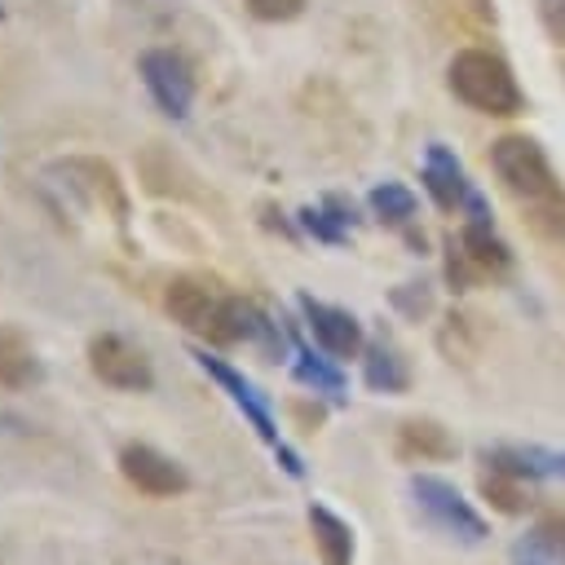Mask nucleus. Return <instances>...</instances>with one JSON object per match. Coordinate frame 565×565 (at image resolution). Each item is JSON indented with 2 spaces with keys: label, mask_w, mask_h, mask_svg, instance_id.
I'll list each match as a JSON object with an SVG mask.
<instances>
[{
  "label": "nucleus",
  "mask_w": 565,
  "mask_h": 565,
  "mask_svg": "<svg viewBox=\"0 0 565 565\" xmlns=\"http://www.w3.org/2000/svg\"><path fill=\"white\" fill-rule=\"evenodd\" d=\"M446 278H450L455 291H468V287L481 282V269H477V265L468 260V252L459 247V234L446 238Z\"/></svg>",
  "instance_id": "obj_21"
},
{
  "label": "nucleus",
  "mask_w": 565,
  "mask_h": 565,
  "mask_svg": "<svg viewBox=\"0 0 565 565\" xmlns=\"http://www.w3.org/2000/svg\"><path fill=\"white\" fill-rule=\"evenodd\" d=\"M49 177H57L62 190H71L75 199H84L93 212L110 216L115 225L128 221V190H124L115 163H106L97 154H66V159L49 163Z\"/></svg>",
  "instance_id": "obj_5"
},
{
  "label": "nucleus",
  "mask_w": 565,
  "mask_h": 565,
  "mask_svg": "<svg viewBox=\"0 0 565 565\" xmlns=\"http://www.w3.org/2000/svg\"><path fill=\"white\" fill-rule=\"evenodd\" d=\"M119 472H124L128 486H137L150 499H172V494H185L190 490V472L172 455H163L159 446H150V441H128L119 450Z\"/></svg>",
  "instance_id": "obj_9"
},
{
  "label": "nucleus",
  "mask_w": 565,
  "mask_h": 565,
  "mask_svg": "<svg viewBox=\"0 0 565 565\" xmlns=\"http://www.w3.org/2000/svg\"><path fill=\"white\" fill-rule=\"evenodd\" d=\"M137 75L146 84V93L154 97V106L168 115V119H185L190 106H194V71L181 53L172 49H146L137 57Z\"/></svg>",
  "instance_id": "obj_7"
},
{
  "label": "nucleus",
  "mask_w": 565,
  "mask_h": 565,
  "mask_svg": "<svg viewBox=\"0 0 565 565\" xmlns=\"http://www.w3.org/2000/svg\"><path fill=\"white\" fill-rule=\"evenodd\" d=\"M362 380L375 393H406L411 388V366L388 340H371L362 349Z\"/></svg>",
  "instance_id": "obj_16"
},
{
  "label": "nucleus",
  "mask_w": 565,
  "mask_h": 565,
  "mask_svg": "<svg viewBox=\"0 0 565 565\" xmlns=\"http://www.w3.org/2000/svg\"><path fill=\"white\" fill-rule=\"evenodd\" d=\"M296 221H300V230H305V234H313L318 243L340 247V243L349 238V225H340L322 203H318V207H300V212H296Z\"/></svg>",
  "instance_id": "obj_20"
},
{
  "label": "nucleus",
  "mask_w": 565,
  "mask_h": 565,
  "mask_svg": "<svg viewBox=\"0 0 565 565\" xmlns=\"http://www.w3.org/2000/svg\"><path fill=\"white\" fill-rule=\"evenodd\" d=\"M446 88L477 115L512 119L525 110V93H521L512 66L490 49H459L446 66Z\"/></svg>",
  "instance_id": "obj_3"
},
{
  "label": "nucleus",
  "mask_w": 565,
  "mask_h": 565,
  "mask_svg": "<svg viewBox=\"0 0 565 565\" xmlns=\"http://www.w3.org/2000/svg\"><path fill=\"white\" fill-rule=\"evenodd\" d=\"M163 309L172 313V322H181L194 335H207L212 344H247V340L278 344L287 335V331H278V322L260 305L225 291L216 278H203V274L168 278Z\"/></svg>",
  "instance_id": "obj_1"
},
{
  "label": "nucleus",
  "mask_w": 565,
  "mask_h": 565,
  "mask_svg": "<svg viewBox=\"0 0 565 565\" xmlns=\"http://www.w3.org/2000/svg\"><path fill=\"white\" fill-rule=\"evenodd\" d=\"M40 375H44V366H40L35 349L18 331H0V384L31 388V384H40Z\"/></svg>",
  "instance_id": "obj_17"
},
{
  "label": "nucleus",
  "mask_w": 565,
  "mask_h": 565,
  "mask_svg": "<svg viewBox=\"0 0 565 565\" xmlns=\"http://www.w3.org/2000/svg\"><path fill=\"white\" fill-rule=\"evenodd\" d=\"M88 371L119 393H150L154 388V366H150L146 349H137L132 340H124L115 331H102L88 340Z\"/></svg>",
  "instance_id": "obj_6"
},
{
  "label": "nucleus",
  "mask_w": 565,
  "mask_h": 565,
  "mask_svg": "<svg viewBox=\"0 0 565 565\" xmlns=\"http://www.w3.org/2000/svg\"><path fill=\"white\" fill-rule=\"evenodd\" d=\"M296 309H300V318H305L313 344H318L322 353H331L335 362H340V358H358V353L366 349L362 322H358L349 309L327 305V300H313V296H296Z\"/></svg>",
  "instance_id": "obj_10"
},
{
  "label": "nucleus",
  "mask_w": 565,
  "mask_h": 565,
  "mask_svg": "<svg viewBox=\"0 0 565 565\" xmlns=\"http://www.w3.org/2000/svg\"><path fill=\"white\" fill-rule=\"evenodd\" d=\"M419 181H424V190L433 194V203L441 207V212H455V207H463V194H468V177H463V163L455 159V150H446L441 141H433L428 150H424V172H419Z\"/></svg>",
  "instance_id": "obj_12"
},
{
  "label": "nucleus",
  "mask_w": 565,
  "mask_h": 565,
  "mask_svg": "<svg viewBox=\"0 0 565 565\" xmlns=\"http://www.w3.org/2000/svg\"><path fill=\"white\" fill-rule=\"evenodd\" d=\"M322 207H327L340 225H358V207H353V199H344V194H327Z\"/></svg>",
  "instance_id": "obj_24"
},
{
  "label": "nucleus",
  "mask_w": 565,
  "mask_h": 565,
  "mask_svg": "<svg viewBox=\"0 0 565 565\" xmlns=\"http://www.w3.org/2000/svg\"><path fill=\"white\" fill-rule=\"evenodd\" d=\"M287 340H291V371H296V380H300V384H309L313 393L344 397V371L335 366V358L313 353L296 327H287Z\"/></svg>",
  "instance_id": "obj_14"
},
{
  "label": "nucleus",
  "mask_w": 565,
  "mask_h": 565,
  "mask_svg": "<svg viewBox=\"0 0 565 565\" xmlns=\"http://www.w3.org/2000/svg\"><path fill=\"white\" fill-rule=\"evenodd\" d=\"M411 499H415L419 516H424L433 530H441L446 539H455V543H481V539L490 534V530H486V516L459 494L455 481H446V477H437V472H415V477H411Z\"/></svg>",
  "instance_id": "obj_4"
},
{
  "label": "nucleus",
  "mask_w": 565,
  "mask_h": 565,
  "mask_svg": "<svg viewBox=\"0 0 565 565\" xmlns=\"http://www.w3.org/2000/svg\"><path fill=\"white\" fill-rule=\"evenodd\" d=\"M366 203H371V216H380L384 225H411L415 221V194L402 185V181H380L371 194H366Z\"/></svg>",
  "instance_id": "obj_18"
},
{
  "label": "nucleus",
  "mask_w": 565,
  "mask_h": 565,
  "mask_svg": "<svg viewBox=\"0 0 565 565\" xmlns=\"http://www.w3.org/2000/svg\"><path fill=\"white\" fill-rule=\"evenodd\" d=\"M459 247L468 252V260L481 269V278H499L512 269V247L499 238L490 216H468L459 230Z\"/></svg>",
  "instance_id": "obj_13"
},
{
  "label": "nucleus",
  "mask_w": 565,
  "mask_h": 565,
  "mask_svg": "<svg viewBox=\"0 0 565 565\" xmlns=\"http://www.w3.org/2000/svg\"><path fill=\"white\" fill-rule=\"evenodd\" d=\"M477 486H481V494H486V503H490V508H499V512H508V516H521V512L530 508V494H525V481H521V477H512V472H499V468H486Z\"/></svg>",
  "instance_id": "obj_19"
},
{
  "label": "nucleus",
  "mask_w": 565,
  "mask_h": 565,
  "mask_svg": "<svg viewBox=\"0 0 565 565\" xmlns=\"http://www.w3.org/2000/svg\"><path fill=\"white\" fill-rule=\"evenodd\" d=\"M539 22L556 44H565V0H539Z\"/></svg>",
  "instance_id": "obj_23"
},
{
  "label": "nucleus",
  "mask_w": 565,
  "mask_h": 565,
  "mask_svg": "<svg viewBox=\"0 0 565 565\" xmlns=\"http://www.w3.org/2000/svg\"><path fill=\"white\" fill-rule=\"evenodd\" d=\"M190 358L199 362V371H203V375H212V380L221 384V393L243 411V419L256 428V437H260L269 450H278V446H282V437H278V424H274V415H269L265 393H260L243 371H234L225 358H216V353H207V349H190Z\"/></svg>",
  "instance_id": "obj_8"
},
{
  "label": "nucleus",
  "mask_w": 565,
  "mask_h": 565,
  "mask_svg": "<svg viewBox=\"0 0 565 565\" xmlns=\"http://www.w3.org/2000/svg\"><path fill=\"white\" fill-rule=\"evenodd\" d=\"M309 534L322 565H353V525L327 503H309Z\"/></svg>",
  "instance_id": "obj_15"
},
{
  "label": "nucleus",
  "mask_w": 565,
  "mask_h": 565,
  "mask_svg": "<svg viewBox=\"0 0 565 565\" xmlns=\"http://www.w3.org/2000/svg\"><path fill=\"white\" fill-rule=\"evenodd\" d=\"M243 4L260 22H291V18L305 13V0H243Z\"/></svg>",
  "instance_id": "obj_22"
},
{
  "label": "nucleus",
  "mask_w": 565,
  "mask_h": 565,
  "mask_svg": "<svg viewBox=\"0 0 565 565\" xmlns=\"http://www.w3.org/2000/svg\"><path fill=\"white\" fill-rule=\"evenodd\" d=\"M459 441L450 437V428L441 419H428V415H411L397 424V437H393V455L402 463H441V459H455Z\"/></svg>",
  "instance_id": "obj_11"
},
{
  "label": "nucleus",
  "mask_w": 565,
  "mask_h": 565,
  "mask_svg": "<svg viewBox=\"0 0 565 565\" xmlns=\"http://www.w3.org/2000/svg\"><path fill=\"white\" fill-rule=\"evenodd\" d=\"M490 168L503 181V190L525 207L530 225L539 234L565 243V185H561L552 159L543 154V146L525 132H508V137L490 141Z\"/></svg>",
  "instance_id": "obj_2"
}]
</instances>
